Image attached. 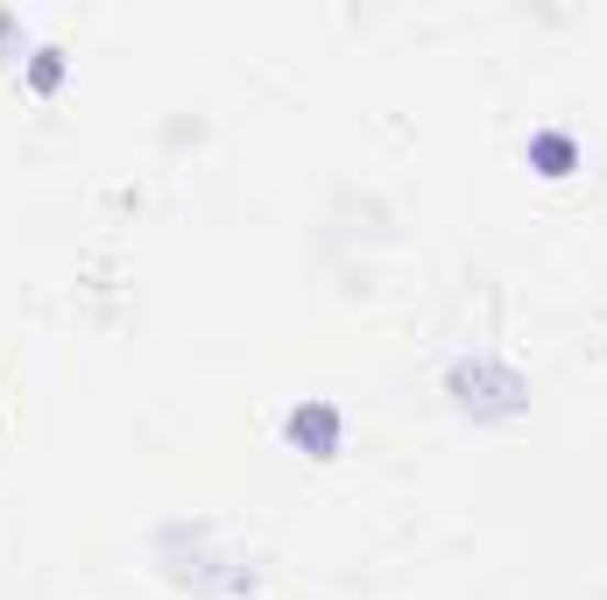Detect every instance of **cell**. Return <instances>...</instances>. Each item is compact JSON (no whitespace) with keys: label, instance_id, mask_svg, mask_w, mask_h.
Returning a JSON list of instances; mask_svg holds the SVG:
<instances>
[{"label":"cell","instance_id":"obj_1","mask_svg":"<svg viewBox=\"0 0 607 600\" xmlns=\"http://www.w3.org/2000/svg\"><path fill=\"white\" fill-rule=\"evenodd\" d=\"M290 431H297V438H311V445H332V410H297Z\"/></svg>","mask_w":607,"mask_h":600}]
</instances>
